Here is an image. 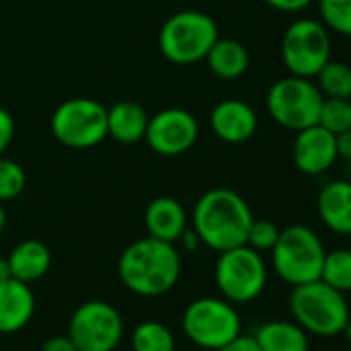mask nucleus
<instances>
[{
	"label": "nucleus",
	"instance_id": "f257e3e1",
	"mask_svg": "<svg viewBox=\"0 0 351 351\" xmlns=\"http://www.w3.org/2000/svg\"><path fill=\"white\" fill-rule=\"evenodd\" d=\"M182 273L180 252L171 242L145 236L128 244L118 258V275L128 291L141 298L169 293Z\"/></svg>",
	"mask_w": 351,
	"mask_h": 351
},
{
	"label": "nucleus",
	"instance_id": "f03ea898",
	"mask_svg": "<svg viewBox=\"0 0 351 351\" xmlns=\"http://www.w3.org/2000/svg\"><path fill=\"white\" fill-rule=\"evenodd\" d=\"M254 215L242 195L232 189H211L195 203L191 221L201 244L223 252L246 244Z\"/></svg>",
	"mask_w": 351,
	"mask_h": 351
},
{
	"label": "nucleus",
	"instance_id": "7ed1b4c3",
	"mask_svg": "<svg viewBox=\"0 0 351 351\" xmlns=\"http://www.w3.org/2000/svg\"><path fill=\"white\" fill-rule=\"evenodd\" d=\"M289 312L308 335L316 337L341 335L351 318L345 293L322 279L293 285L289 293Z\"/></svg>",
	"mask_w": 351,
	"mask_h": 351
},
{
	"label": "nucleus",
	"instance_id": "20e7f679",
	"mask_svg": "<svg viewBox=\"0 0 351 351\" xmlns=\"http://www.w3.org/2000/svg\"><path fill=\"white\" fill-rule=\"evenodd\" d=\"M324 256L326 248L320 236L302 223H293L281 230L275 246L271 248V263L275 273L291 287L320 279Z\"/></svg>",
	"mask_w": 351,
	"mask_h": 351
},
{
	"label": "nucleus",
	"instance_id": "39448f33",
	"mask_svg": "<svg viewBox=\"0 0 351 351\" xmlns=\"http://www.w3.org/2000/svg\"><path fill=\"white\" fill-rule=\"evenodd\" d=\"M219 38L215 19L201 11H180L159 29V52L173 64H197L205 60Z\"/></svg>",
	"mask_w": 351,
	"mask_h": 351
},
{
	"label": "nucleus",
	"instance_id": "423d86ee",
	"mask_svg": "<svg viewBox=\"0 0 351 351\" xmlns=\"http://www.w3.org/2000/svg\"><path fill=\"white\" fill-rule=\"evenodd\" d=\"M182 330L186 339L205 351H217L242 335V318L236 304L226 298H197L182 314Z\"/></svg>",
	"mask_w": 351,
	"mask_h": 351
},
{
	"label": "nucleus",
	"instance_id": "0eeeda50",
	"mask_svg": "<svg viewBox=\"0 0 351 351\" xmlns=\"http://www.w3.org/2000/svg\"><path fill=\"white\" fill-rule=\"evenodd\" d=\"M267 265L258 250L248 244L219 252L215 263V285L232 304L254 302L267 287Z\"/></svg>",
	"mask_w": 351,
	"mask_h": 351
},
{
	"label": "nucleus",
	"instance_id": "6e6552de",
	"mask_svg": "<svg viewBox=\"0 0 351 351\" xmlns=\"http://www.w3.org/2000/svg\"><path fill=\"white\" fill-rule=\"evenodd\" d=\"M324 95L312 79L287 75L275 81L267 93V112L283 128L298 132L318 124Z\"/></svg>",
	"mask_w": 351,
	"mask_h": 351
},
{
	"label": "nucleus",
	"instance_id": "1a4fd4ad",
	"mask_svg": "<svg viewBox=\"0 0 351 351\" xmlns=\"http://www.w3.org/2000/svg\"><path fill=\"white\" fill-rule=\"evenodd\" d=\"M52 134L69 149H91L108 136V108L91 97L62 101L50 118Z\"/></svg>",
	"mask_w": 351,
	"mask_h": 351
},
{
	"label": "nucleus",
	"instance_id": "9d476101",
	"mask_svg": "<svg viewBox=\"0 0 351 351\" xmlns=\"http://www.w3.org/2000/svg\"><path fill=\"white\" fill-rule=\"evenodd\" d=\"M330 32L316 19L293 21L281 40V60L289 75L314 79L330 60Z\"/></svg>",
	"mask_w": 351,
	"mask_h": 351
},
{
	"label": "nucleus",
	"instance_id": "9b49d317",
	"mask_svg": "<svg viewBox=\"0 0 351 351\" xmlns=\"http://www.w3.org/2000/svg\"><path fill=\"white\" fill-rule=\"evenodd\" d=\"M66 335L79 351H114L122 341L124 320L110 302L89 300L73 312Z\"/></svg>",
	"mask_w": 351,
	"mask_h": 351
},
{
	"label": "nucleus",
	"instance_id": "f8f14e48",
	"mask_svg": "<svg viewBox=\"0 0 351 351\" xmlns=\"http://www.w3.org/2000/svg\"><path fill=\"white\" fill-rule=\"evenodd\" d=\"M199 138L197 118L182 108H165L149 118L145 141L161 157H178L195 147Z\"/></svg>",
	"mask_w": 351,
	"mask_h": 351
},
{
	"label": "nucleus",
	"instance_id": "ddd939ff",
	"mask_svg": "<svg viewBox=\"0 0 351 351\" xmlns=\"http://www.w3.org/2000/svg\"><path fill=\"white\" fill-rule=\"evenodd\" d=\"M291 159L293 165L306 176H320L328 171L339 159L335 134L320 124L298 130L291 145Z\"/></svg>",
	"mask_w": 351,
	"mask_h": 351
},
{
	"label": "nucleus",
	"instance_id": "4468645a",
	"mask_svg": "<svg viewBox=\"0 0 351 351\" xmlns=\"http://www.w3.org/2000/svg\"><path fill=\"white\" fill-rule=\"evenodd\" d=\"M209 124L213 134L230 145L246 143L254 136L258 128L256 112L250 104L242 99H223L219 101L209 116Z\"/></svg>",
	"mask_w": 351,
	"mask_h": 351
},
{
	"label": "nucleus",
	"instance_id": "2eb2a0df",
	"mask_svg": "<svg viewBox=\"0 0 351 351\" xmlns=\"http://www.w3.org/2000/svg\"><path fill=\"white\" fill-rule=\"evenodd\" d=\"M36 314V295L29 283L15 277L0 281V335L23 330Z\"/></svg>",
	"mask_w": 351,
	"mask_h": 351
},
{
	"label": "nucleus",
	"instance_id": "dca6fc26",
	"mask_svg": "<svg viewBox=\"0 0 351 351\" xmlns=\"http://www.w3.org/2000/svg\"><path fill=\"white\" fill-rule=\"evenodd\" d=\"M143 221L147 236L176 244L182 232L189 228V213L178 199L157 197L147 205Z\"/></svg>",
	"mask_w": 351,
	"mask_h": 351
},
{
	"label": "nucleus",
	"instance_id": "f3484780",
	"mask_svg": "<svg viewBox=\"0 0 351 351\" xmlns=\"http://www.w3.org/2000/svg\"><path fill=\"white\" fill-rule=\"evenodd\" d=\"M320 221L339 236H351V182L330 180L316 197Z\"/></svg>",
	"mask_w": 351,
	"mask_h": 351
},
{
	"label": "nucleus",
	"instance_id": "a211bd4d",
	"mask_svg": "<svg viewBox=\"0 0 351 351\" xmlns=\"http://www.w3.org/2000/svg\"><path fill=\"white\" fill-rule=\"evenodd\" d=\"M149 118L151 116L141 104L128 99L118 101L108 108V136L124 145L145 141Z\"/></svg>",
	"mask_w": 351,
	"mask_h": 351
},
{
	"label": "nucleus",
	"instance_id": "6ab92c4d",
	"mask_svg": "<svg viewBox=\"0 0 351 351\" xmlns=\"http://www.w3.org/2000/svg\"><path fill=\"white\" fill-rule=\"evenodd\" d=\"M7 258H9L13 277L29 285L34 281H40L52 267V252L40 240L19 242Z\"/></svg>",
	"mask_w": 351,
	"mask_h": 351
},
{
	"label": "nucleus",
	"instance_id": "aec40b11",
	"mask_svg": "<svg viewBox=\"0 0 351 351\" xmlns=\"http://www.w3.org/2000/svg\"><path fill=\"white\" fill-rule=\"evenodd\" d=\"M252 337L261 351H310L308 332L295 320L263 322Z\"/></svg>",
	"mask_w": 351,
	"mask_h": 351
},
{
	"label": "nucleus",
	"instance_id": "412c9836",
	"mask_svg": "<svg viewBox=\"0 0 351 351\" xmlns=\"http://www.w3.org/2000/svg\"><path fill=\"white\" fill-rule=\"evenodd\" d=\"M209 71L226 81L240 79L250 64L248 50L242 42L234 38H217V42L211 46L209 54L205 56Z\"/></svg>",
	"mask_w": 351,
	"mask_h": 351
},
{
	"label": "nucleus",
	"instance_id": "4be33fe9",
	"mask_svg": "<svg viewBox=\"0 0 351 351\" xmlns=\"http://www.w3.org/2000/svg\"><path fill=\"white\" fill-rule=\"evenodd\" d=\"M132 351H176L173 332L159 320H143L130 335Z\"/></svg>",
	"mask_w": 351,
	"mask_h": 351
},
{
	"label": "nucleus",
	"instance_id": "5701e85b",
	"mask_svg": "<svg viewBox=\"0 0 351 351\" xmlns=\"http://www.w3.org/2000/svg\"><path fill=\"white\" fill-rule=\"evenodd\" d=\"M316 85L324 97L351 99V64L330 58L316 75Z\"/></svg>",
	"mask_w": 351,
	"mask_h": 351
},
{
	"label": "nucleus",
	"instance_id": "b1692460",
	"mask_svg": "<svg viewBox=\"0 0 351 351\" xmlns=\"http://www.w3.org/2000/svg\"><path fill=\"white\" fill-rule=\"evenodd\" d=\"M320 279L341 293L351 291V250L337 248V250L326 252Z\"/></svg>",
	"mask_w": 351,
	"mask_h": 351
},
{
	"label": "nucleus",
	"instance_id": "393cba45",
	"mask_svg": "<svg viewBox=\"0 0 351 351\" xmlns=\"http://www.w3.org/2000/svg\"><path fill=\"white\" fill-rule=\"evenodd\" d=\"M320 23L343 38H351V0H318Z\"/></svg>",
	"mask_w": 351,
	"mask_h": 351
},
{
	"label": "nucleus",
	"instance_id": "a878e982",
	"mask_svg": "<svg viewBox=\"0 0 351 351\" xmlns=\"http://www.w3.org/2000/svg\"><path fill=\"white\" fill-rule=\"evenodd\" d=\"M318 124L332 132L335 136L351 130V99H335V97H324Z\"/></svg>",
	"mask_w": 351,
	"mask_h": 351
},
{
	"label": "nucleus",
	"instance_id": "bb28decb",
	"mask_svg": "<svg viewBox=\"0 0 351 351\" xmlns=\"http://www.w3.org/2000/svg\"><path fill=\"white\" fill-rule=\"evenodd\" d=\"M25 169L17 161L0 155V203L15 201L25 191Z\"/></svg>",
	"mask_w": 351,
	"mask_h": 351
},
{
	"label": "nucleus",
	"instance_id": "cd10ccee",
	"mask_svg": "<svg viewBox=\"0 0 351 351\" xmlns=\"http://www.w3.org/2000/svg\"><path fill=\"white\" fill-rule=\"evenodd\" d=\"M279 234H281V230L271 219H252L246 244L250 248L258 250V252H271V248L275 246Z\"/></svg>",
	"mask_w": 351,
	"mask_h": 351
},
{
	"label": "nucleus",
	"instance_id": "c85d7f7f",
	"mask_svg": "<svg viewBox=\"0 0 351 351\" xmlns=\"http://www.w3.org/2000/svg\"><path fill=\"white\" fill-rule=\"evenodd\" d=\"M13 136H15V120L5 108H0V155L9 149Z\"/></svg>",
	"mask_w": 351,
	"mask_h": 351
},
{
	"label": "nucleus",
	"instance_id": "c756f323",
	"mask_svg": "<svg viewBox=\"0 0 351 351\" xmlns=\"http://www.w3.org/2000/svg\"><path fill=\"white\" fill-rule=\"evenodd\" d=\"M263 3L279 13H300L306 11L314 0H263Z\"/></svg>",
	"mask_w": 351,
	"mask_h": 351
},
{
	"label": "nucleus",
	"instance_id": "7c9ffc66",
	"mask_svg": "<svg viewBox=\"0 0 351 351\" xmlns=\"http://www.w3.org/2000/svg\"><path fill=\"white\" fill-rule=\"evenodd\" d=\"M40 351H79L69 335H54L44 341Z\"/></svg>",
	"mask_w": 351,
	"mask_h": 351
},
{
	"label": "nucleus",
	"instance_id": "2f4dec72",
	"mask_svg": "<svg viewBox=\"0 0 351 351\" xmlns=\"http://www.w3.org/2000/svg\"><path fill=\"white\" fill-rule=\"evenodd\" d=\"M217 351H261V347L256 345L254 337H250V335H238L232 343H228L226 347H221Z\"/></svg>",
	"mask_w": 351,
	"mask_h": 351
},
{
	"label": "nucleus",
	"instance_id": "473e14b6",
	"mask_svg": "<svg viewBox=\"0 0 351 351\" xmlns=\"http://www.w3.org/2000/svg\"><path fill=\"white\" fill-rule=\"evenodd\" d=\"M335 143H337V155L341 159H351V130L337 134Z\"/></svg>",
	"mask_w": 351,
	"mask_h": 351
},
{
	"label": "nucleus",
	"instance_id": "72a5a7b5",
	"mask_svg": "<svg viewBox=\"0 0 351 351\" xmlns=\"http://www.w3.org/2000/svg\"><path fill=\"white\" fill-rule=\"evenodd\" d=\"M178 242H182V246H184L186 252H195L201 246V240H199V236H197V232L193 228H186L182 232V236L178 238Z\"/></svg>",
	"mask_w": 351,
	"mask_h": 351
},
{
	"label": "nucleus",
	"instance_id": "f704fd0d",
	"mask_svg": "<svg viewBox=\"0 0 351 351\" xmlns=\"http://www.w3.org/2000/svg\"><path fill=\"white\" fill-rule=\"evenodd\" d=\"M11 277H13V273H11L9 258H0V281H7Z\"/></svg>",
	"mask_w": 351,
	"mask_h": 351
},
{
	"label": "nucleus",
	"instance_id": "c9c22d12",
	"mask_svg": "<svg viewBox=\"0 0 351 351\" xmlns=\"http://www.w3.org/2000/svg\"><path fill=\"white\" fill-rule=\"evenodd\" d=\"M5 223H7V211H5V203H0V234L5 230Z\"/></svg>",
	"mask_w": 351,
	"mask_h": 351
},
{
	"label": "nucleus",
	"instance_id": "e433bc0d",
	"mask_svg": "<svg viewBox=\"0 0 351 351\" xmlns=\"http://www.w3.org/2000/svg\"><path fill=\"white\" fill-rule=\"evenodd\" d=\"M345 337H347V341H349V345H351V318H349V322L345 324Z\"/></svg>",
	"mask_w": 351,
	"mask_h": 351
}]
</instances>
